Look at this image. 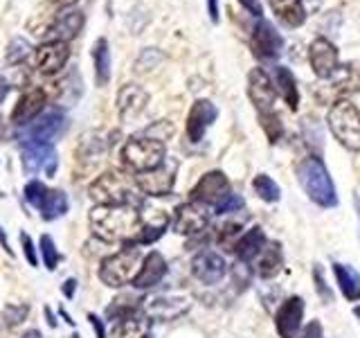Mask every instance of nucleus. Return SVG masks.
I'll use <instances>...</instances> for the list:
<instances>
[{
	"label": "nucleus",
	"instance_id": "obj_39",
	"mask_svg": "<svg viewBox=\"0 0 360 338\" xmlns=\"http://www.w3.org/2000/svg\"><path fill=\"white\" fill-rule=\"evenodd\" d=\"M41 253H43L45 266H48L50 270H54L56 264H59V253H56V246L52 242V237H48V234L41 237Z\"/></svg>",
	"mask_w": 360,
	"mask_h": 338
},
{
	"label": "nucleus",
	"instance_id": "obj_1",
	"mask_svg": "<svg viewBox=\"0 0 360 338\" xmlns=\"http://www.w3.org/2000/svg\"><path fill=\"white\" fill-rule=\"evenodd\" d=\"M90 228L104 242L135 239L142 219L133 206H97L90 212Z\"/></svg>",
	"mask_w": 360,
	"mask_h": 338
},
{
	"label": "nucleus",
	"instance_id": "obj_37",
	"mask_svg": "<svg viewBox=\"0 0 360 338\" xmlns=\"http://www.w3.org/2000/svg\"><path fill=\"white\" fill-rule=\"evenodd\" d=\"M162 61V54L158 48H146L142 50L140 59L135 61V73H144V70H151V68H155L158 63Z\"/></svg>",
	"mask_w": 360,
	"mask_h": 338
},
{
	"label": "nucleus",
	"instance_id": "obj_47",
	"mask_svg": "<svg viewBox=\"0 0 360 338\" xmlns=\"http://www.w3.org/2000/svg\"><path fill=\"white\" fill-rule=\"evenodd\" d=\"M207 11L212 23H219V0H207Z\"/></svg>",
	"mask_w": 360,
	"mask_h": 338
},
{
	"label": "nucleus",
	"instance_id": "obj_38",
	"mask_svg": "<svg viewBox=\"0 0 360 338\" xmlns=\"http://www.w3.org/2000/svg\"><path fill=\"white\" fill-rule=\"evenodd\" d=\"M30 50H32V45L25 39H14L7 45V61L9 63H20L30 54Z\"/></svg>",
	"mask_w": 360,
	"mask_h": 338
},
{
	"label": "nucleus",
	"instance_id": "obj_8",
	"mask_svg": "<svg viewBox=\"0 0 360 338\" xmlns=\"http://www.w3.org/2000/svg\"><path fill=\"white\" fill-rule=\"evenodd\" d=\"M20 158H22V169L27 174L45 172L48 176H54L56 172V151L50 142H34V140L22 142Z\"/></svg>",
	"mask_w": 360,
	"mask_h": 338
},
{
	"label": "nucleus",
	"instance_id": "obj_9",
	"mask_svg": "<svg viewBox=\"0 0 360 338\" xmlns=\"http://www.w3.org/2000/svg\"><path fill=\"white\" fill-rule=\"evenodd\" d=\"M176 180V163L165 161L160 167L151 169V172H142L135 176V185L149 196H165L172 192Z\"/></svg>",
	"mask_w": 360,
	"mask_h": 338
},
{
	"label": "nucleus",
	"instance_id": "obj_19",
	"mask_svg": "<svg viewBox=\"0 0 360 338\" xmlns=\"http://www.w3.org/2000/svg\"><path fill=\"white\" fill-rule=\"evenodd\" d=\"M302 318H304V300L300 296L288 298L275 315L277 334L281 338H295L302 327Z\"/></svg>",
	"mask_w": 360,
	"mask_h": 338
},
{
	"label": "nucleus",
	"instance_id": "obj_18",
	"mask_svg": "<svg viewBox=\"0 0 360 338\" xmlns=\"http://www.w3.org/2000/svg\"><path fill=\"white\" fill-rule=\"evenodd\" d=\"M225 194H228V178H225V174L210 172L191 189V201L202 203V206H219Z\"/></svg>",
	"mask_w": 360,
	"mask_h": 338
},
{
	"label": "nucleus",
	"instance_id": "obj_35",
	"mask_svg": "<svg viewBox=\"0 0 360 338\" xmlns=\"http://www.w3.org/2000/svg\"><path fill=\"white\" fill-rule=\"evenodd\" d=\"M241 223L239 221H230L225 223L221 232H219V244L225 248V251H236V244L241 239Z\"/></svg>",
	"mask_w": 360,
	"mask_h": 338
},
{
	"label": "nucleus",
	"instance_id": "obj_4",
	"mask_svg": "<svg viewBox=\"0 0 360 338\" xmlns=\"http://www.w3.org/2000/svg\"><path fill=\"white\" fill-rule=\"evenodd\" d=\"M329 129L349 151H360V111L349 99H338L329 111Z\"/></svg>",
	"mask_w": 360,
	"mask_h": 338
},
{
	"label": "nucleus",
	"instance_id": "obj_30",
	"mask_svg": "<svg viewBox=\"0 0 360 338\" xmlns=\"http://www.w3.org/2000/svg\"><path fill=\"white\" fill-rule=\"evenodd\" d=\"M93 61H95L97 84L106 86L110 79V50L106 39H97V43L93 45Z\"/></svg>",
	"mask_w": 360,
	"mask_h": 338
},
{
	"label": "nucleus",
	"instance_id": "obj_52",
	"mask_svg": "<svg viewBox=\"0 0 360 338\" xmlns=\"http://www.w3.org/2000/svg\"><path fill=\"white\" fill-rule=\"evenodd\" d=\"M22 338H41V334L37 330H32V332H27L25 336H22Z\"/></svg>",
	"mask_w": 360,
	"mask_h": 338
},
{
	"label": "nucleus",
	"instance_id": "obj_46",
	"mask_svg": "<svg viewBox=\"0 0 360 338\" xmlns=\"http://www.w3.org/2000/svg\"><path fill=\"white\" fill-rule=\"evenodd\" d=\"M88 320H90V325L95 327V332H97V338H106V332H104V325H101V320L97 318L95 313H90L88 315Z\"/></svg>",
	"mask_w": 360,
	"mask_h": 338
},
{
	"label": "nucleus",
	"instance_id": "obj_25",
	"mask_svg": "<svg viewBox=\"0 0 360 338\" xmlns=\"http://www.w3.org/2000/svg\"><path fill=\"white\" fill-rule=\"evenodd\" d=\"M84 27V14L79 9H63L52 23V41H65L75 39Z\"/></svg>",
	"mask_w": 360,
	"mask_h": 338
},
{
	"label": "nucleus",
	"instance_id": "obj_28",
	"mask_svg": "<svg viewBox=\"0 0 360 338\" xmlns=\"http://www.w3.org/2000/svg\"><path fill=\"white\" fill-rule=\"evenodd\" d=\"M275 90L284 97L286 104L295 111L300 104V93H297V86H295V77L284 65H277L275 68Z\"/></svg>",
	"mask_w": 360,
	"mask_h": 338
},
{
	"label": "nucleus",
	"instance_id": "obj_7",
	"mask_svg": "<svg viewBox=\"0 0 360 338\" xmlns=\"http://www.w3.org/2000/svg\"><path fill=\"white\" fill-rule=\"evenodd\" d=\"M25 201L41 212L43 219H59L68 212V199L61 189H48L41 180H30L25 185Z\"/></svg>",
	"mask_w": 360,
	"mask_h": 338
},
{
	"label": "nucleus",
	"instance_id": "obj_48",
	"mask_svg": "<svg viewBox=\"0 0 360 338\" xmlns=\"http://www.w3.org/2000/svg\"><path fill=\"white\" fill-rule=\"evenodd\" d=\"M75 291H77V280H65V284H63L65 298H72V296H75Z\"/></svg>",
	"mask_w": 360,
	"mask_h": 338
},
{
	"label": "nucleus",
	"instance_id": "obj_26",
	"mask_svg": "<svg viewBox=\"0 0 360 338\" xmlns=\"http://www.w3.org/2000/svg\"><path fill=\"white\" fill-rule=\"evenodd\" d=\"M266 248V234L262 228H250L248 230L239 244H236V255H239L241 262H252V259H257L259 255L264 253Z\"/></svg>",
	"mask_w": 360,
	"mask_h": 338
},
{
	"label": "nucleus",
	"instance_id": "obj_51",
	"mask_svg": "<svg viewBox=\"0 0 360 338\" xmlns=\"http://www.w3.org/2000/svg\"><path fill=\"white\" fill-rule=\"evenodd\" d=\"M50 3L59 5V7H70V5H75V3H77V0H50Z\"/></svg>",
	"mask_w": 360,
	"mask_h": 338
},
{
	"label": "nucleus",
	"instance_id": "obj_13",
	"mask_svg": "<svg viewBox=\"0 0 360 338\" xmlns=\"http://www.w3.org/2000/svg\"><path fill=\"white\" fill-rule=\"evenodd\" d=\"M191 273L202 284H219V282L228 273V264L225 259L214 251H200L191 259Z\"/></svg>",
	"mask_w": 360,
	"mask_h": 338
},
{
	"label": "nucleus",
	"instance_id": "obj_14",
	"mask_svg": "<svg viewBox=\"0 0 360 338\" xmlns=\"http://www.w3.org/2000/svg\"><path fill=\"white\" fill-rule=\"evenodd\" d=\"M65 122L68 120H65V115L59 108L45 111V113H41L37 120H32V124L27 127L25 135H27L30 140H34V142H50V140L59 138V135L63 133Z\"/></svg>",
	"mask_w": 360,
	"mask_h": 338
},
{
	"label": "nucleus",
	"instance_id": "obj_22",
	"mask_svg": "<svg viewBox=\"0 0 360 338\" xmlns=\"http://www.w3.org/2000/svg\"><path fill=\"white\" fill-rule=\"evenodd\" d=\"M360 90V63H345L335 70L331 77L329 93L338 99H347L349 95H354ZM335 99V101H338Z\"/></svg>",
	"mask_w": 360,
	"mask_h": 338
},
{
	"label": "nucleus",
	"instance_id": "obj_32",
	"mask_svg": "<svg viewBox=\"0 0 360 338\" xmlns=\"http://www.w3.org/2000/svg\"><path fill=\"white\" fill-rule=\"evenodd\" d=\"M135 309H138V298H133V296H120L106 309V315H108V318H115V320H127V318H131V315L135 313Z\"/></svg>",
	"mask_w": 360,
	"mask_h": 338
},
{
	"label": "nucleus",
	"instance_id": "obj_45",
	"mask_svg": "<svg viewBox=\"0 0 360 338\" xmlns=\"http://www.w3.org/2000/svg\"><path fill=\"white\" fill-rule=\"evenodd\" d=\"M239 3L250 11V14H255V16H262V3H259V0H239Z\"/></svg>",
	"mask_w": 360,
	"mask_h": 338
},
{
	"label": "nucleus",
	"instance_id": "obj_5",
	"mask_svg": "<svg viewBox=\"0 0 360 338\" xmlns=\"http://www.w3.org/2000/svg\"><path fill=\"white\" fill-rule=\"evenodd\" d=\"M167 149L165 142L153 140V138H133L124 144L122 149V161L133 172H151V169L160 167L167 161Z\"/></svg>",
	"mask_w": 360,
	"mask_h": 338
},
{
	"label": "nucleus",
	"instance_id": "obj_53",
	"mask_svg": "<svg viewBox=\"0 0 360 338\" xmlns=\"http://www.w3.org/2000/svg\"><path fill=\"white\" fill-rule=\"evenodd\" d=\"M45 313H48V323H50V325L54 327V325H56V320L52 318V311H50V309H45Z\"/></svg>",
	"mask_w": 360,
	"mask_h": 338
},
{
	"label": "nucleus",
	"instance_id": "obj_43",
	"mask_svg": "<svg viewBox=\"0 0 360 338\" xmlns=\"http://www.w3.org/2000/svg\"><path fill=\"white\" fill-rule=\"evenodd\" d=\"M20 242H22V251H25V257H27V262L32 266H37L39 264V257H37V251H34V244L27 234H20Z\"/></svg>",
	"mask_w": 360,
	"mask_h": 338
},
{
	"label": "nucleus",
	"instance_id": "obj_3",
	"mask_svg": "<svg viewBox=\"0 0 360 338\" xmlns=\"http://www.w3.org/2000/svg\"><path fill=\"white\" fill-rule=\"evenodd\" d=\"M142 253L140 248L135 246H127L124 251L115 253L106 257L104 262L99 266V280L104 282L106 287H124L129 282L135 280V275L140 273V266H142Z\"/></svg>",
	"mask_w": 360,
	"mask_h": 338
},
{
	"label": "nucleus",
	"instance_id": "obj_31",
	"mask_svg": "<svg viewBox=\"0 0 360 338\" xmlns=\"http://www.w3.org/2000/svg\"><path fill=\"white\" fill-rule=\"evenodd\" d=\"M112 338H146V320L138 318V315L120 320L115 332H112Z\"/></svg>",
	"mask_w": 360,
	"mask_h": 338
},
{
	"label": "nucleus",
	"instance_id": "obj_20",
	"mask_svg": "<svg viewBox=\"0 0 360 338\" xmlns=\"http://www.w3.org/2000/svg\"><path fill=\"white\" fill-rule=\"evenodd\" d=\"M219 111L217 106L212 104L210 99H198L194 106L189 111V118H187V135L191 142H200L205 131L212 127V122L217 120Z\"/></svg>",
	"mask_w": 360,
	"mask_h": 338
},
{
	"label": "nucleus",
	"instance_id": "obj_55",
	"mask_svg": "<svg viewBox=\"0 0 360 338\" xmlns=\"http://www.w3.org/2000/svg\"><path fill=\"white\" fill-rule=\"evenodd\" d=\"M356 315H358V318H360V307H356Z\"/></svg>",
	"mask_w": 360,
	"mask_h": 338
},
{
	"label": "nucleus",
	"instance_id": "obj_16",
	"mask_svg": "<svg viewBox=\"0 0 360 338\" xmlns=\"http://www.w3.org/2000/svg\"><path fill=\"white\" fill-rule=\"evenodd\" d=\"M248 93H250L252 104L257 106L259 113H270L275 106V97L277 90L270 82V77L262 70V68H255V70L248 75Z\"/></svg>",
	"mask_w": 360,
	"mask_h": 338
},
{
	"label": "nucleus",
	"instance_id": "obj_44",
	"mask_svg": "<svg viewBox=\"0 0 360 338\" xmlns=\"http://www.w3.org/2000/svg\"><path fill=\"white\" fill-rule=\"evenodd\" d=\"M302 338H324L320 323H318V320H313V323H311V325L307 327V330H304Z\"/></svg>",
	"mask_w": 360,
	"mask_h": 338
},
{
	"label": "nucleus",
	"instance_id": "obj_33",
	"mask_svg": "<svg viewBox=\"0 0 360 338\" xmlns=\"http://www.w3.org/2000/svg\"><path fill=\"white\" fill-rule=\"evenodd\" d=\"M252 187H255V192H257V196H259V199H264L266 203H275V201H279V185H277L270 176L259 174V176L252 180Z\"/></svg>",
	"mask_w": 360,
	"mask_h": 338
},
{
	"label": "nucleus",
	"instance_id": "obj_23",
	"mask_svg": "<svg viewBox=\"0 0 360 338\" xmlns=\"http://www.w3.org/2000/svg\"><path fill=\"white\" fill-rule=\"evenodd\" d=\"M165 273H167L165 257L158 251H153V253H149L144 257V262L140 266V273L135 275V280L131 282V284L135 289H151V287L158 284V282H162Z\"/></svg>",
	"mask_w": 360,
	"mask_h": 338
},
{
	"label": "nucleus",
	"instance_id": "obj_42",
	"mask_svg": "<svg viewBox=\"0 0 360 338\" xmlns=\"http://www.w3.org/2000/svg\"><path fill=\"white\" fill-rule=\"evenodd\" d=\"M313 277H315V289H318V293L322 296V300H324V302H331V300H333V293H331L329 289H326L324 280H322V268H320V266H315Z\"/></svg>",
	"mask_w": 360,
	"mask_h": 338
},
{
	"label": "nucleus",
	"instance_id": "obj_11",
	"mask_svg": "<svg viewBox=\"0 0 360 338\" xmlns=\"http://www.w3.org/2000/svg\"><path fill=\"white\" fill-rule=\"evenodd\" d=\"M281 48H284V39H281V34L270 25L268 20L259 18L255 23V30H252V52H255V56H259L262 61H273L281 54Z\"/></svg>",
	"mask_w": 360,
	"mask_h": 338
},
{
	"label": "nucleus",
	"instance_id": "obj_12",
	"mask_svg": "<svg viewBox=\"0 0 360 338\" xmlns=\"http://www.w3.org/2000/svg\"><path fill=\"white\" fill-rule=\"evenodd\" d=\"M210 223V214L205 210L202 203H185V206H178L176 208V217H174V230L178 234H187V237H194L205 232Z\"/></svg>",
	"mask_w": 360,
	"mask_h": 338
},
{
	"label": "nucleus",
	"instance_id": "obj_21",
	"mask_svg": "<svg viewBox=\"0 0 360 338\" xmlns=\"http://www.w3.org/2000/svg\"><path fill=\"white\" fill-rule=\"evenodd\" d=\"M146 104H149V93H146L144 88L135 86V84L124 86L117 95V111H120V118L124 122L138 118L140 113L146 108Z\"/></svg>",
	"mask_w": 360,
	"mask_h": 338
},
{
	"label": "nucleus",
	"instance_id": "obj_24",
	"mask_svg": "<svg viewBox=\"0 0 360 338\" xmlns=\"http://www.w3.org/2000/svg\"><path fill=\"white\" fill-rule=\"evenodd\" d=\"M43 104H45V93L41 88H30L22 93V97L18 99V104L11 113V122L14 124H27L32 120L39 118V113L43 111Z\"/></svg>",
	"mask_w": 360,
	"mask_h": 338
},
{
	"label": "nucleus",
	"instance_id": "obj_49",
	"mask_svg": "<svg viewBox=\"0 0 360 338\" xmlns=\"http://www.w3.org/2000/svg\"><path fill=\"white\" fill-rule=\"evenodd\" d=\"M9 82H7V79L5 77H0V104H3V101H5V97H7V93H9Z\"/></svg>",
	"mask_w": 360,
	"mask_h": 338
},
{
	"label": "nucleus",
	"instance_id": "obj_34",
	"mask_svg": "<svg viewBox=\"0 0 360 338\" xmlns=\"http://www.w3.org/2000/svg\"><path fill=\"white\" fill-rule=\"evenodd\" d=\"M277 14L279 18L286 23V25L290 27H300L304 20H307V11H304V5H302V0H292V3L284 5V7H279L277 9Z\"/></svg>",
	"mask_w": 360,
	"mask_h": 338
},
{
	"label": "nucleus",
	"instance_id": "obj_2",
	"mask_svg": "<svg viewBox=\"0 0 360 338\" xmlns=\"http://www.w3.org/2000/svg\"><path fill=\"white\" fill-rule=\"evenodd\" d=\"M297 180L304 187V192H307V196L313 203H318L320 208H333L338 203L333 180L320 158H315V156L304 158L297 165Z\"/></svg>",
	"mask_w": 360,
	"mask_h": 338
},
{
	"label": "nucleus",
	"instance_id": "obj_10",
	"mask_svg": "<svg viewBox=\"0 0 360 338\" xmlns=\"http://www.w3.org/2000/svg\"><path fill=\"white\" fill-rule=\"evenodd\" d=\"M191 307L189 296H178V293H169V296H155L151 300H146L144 304V313L146 318L153 320H176L180 315H185Z\"/></svg>",
	"mask_w": 360,
	"mask_h": 338
},
{
	"label": "nucleus",
	"instance_id": "obj_27",
	"mask_svg": "<svg viewBox=\"0 0 360 338\" xmlns=\"http://www.w3.org/2000/svg\"><path fill=\"white\" fill-rule=\"evenodd\" d=\"M333 273H335V280L338 284H340V291L347 300H360V275L354 266L349 264H333Z\"/></svg>",
	"mask_w": 360,
	"mask_h": 338
},
{
	"label": "nucleus",
	"instance_id": "obj_15",
	"mask_svg": "<svg viewBox=\"0 0 360 338\" xmlns=\"http://www.w3.org/2000/svg\"><path fill=\"white\" fill-rule=\"evenodd\" d=\"M309 59H311V65H313V73L318 75L320 79H331L338 68H340V63H338L335 45L329 39H322V37L311 43Z\"/></svg>",
	"mask_w": 360,
	"mask_h": 338
},
{
	"label": "nucleus",
	"instance_id": "obj_17",
	"mask_svg": "<svg viewBox=\"0 0 360 338\" xmlns=\"http://www.w3.org/2000/svg\"><path fill=\"white\" fill-rule=\"evenodd\" d=\"M68 59H70V48H68L65 41H48V43H43L41 48H37V54H34L39 73L43 75L59 73L68 63Z\"/></svg>",
	"mask_w": 360,
	"mask_h": 338
},
{
	"label": "nucleus",
	"instance_id": "obj_54",
	"mask_svg": "<svg viewBox=\"0 0 360 338\" xmlns=\"http://www.w3.org/2000/svg\"><path fill=\"white\" fill-rule=\"evenodd\" d=\"M356 208H358V219H360V201L356 199Z\"/></svg>",
	"mask_w": 360,
	"mask_h": 338
},
{
	"label": "nucleus",
	"instance_id": "obj_36",
	"mask_svg": "<svg viewBox=\"0 0 360 338\" xmlns=\"http://www.w3.org/2000/svg\"><path fill=\"white\" fill-rule=\"evenodd\" d=\"M259 118H262V127H264V131L268 135V140L277 142L281 138V133H284V127H281L279 118L275 115L273 111H270V113H259Z\"/></svg>",
	"mask_w": 360,
	"mask_h": 338
},
{
	"label": "nucleus",
	"instance_id": "obj_29",
	"mask_svg": "<svg viewBox=\"0 0 360 338\" xmlns=\"http://www.w3.org/2000/svg\"><path fill=\"white\" fill-rule=\"evenodd\" d=\"M281 264H284V259H281V251L277 244H266L264 253L257 257V275L259 277H275L279 270H281Z\"/></svg>",
	"mask_w": 360,
	"mask_h": 338
},
{
	"label": "nucleus",
	"instance_id": "obj_6",
	"mask_svg": "<svg viewBox=\"0 0 360 338\" xmlns=\"http://www.w3.org/2000/svg\"><path fill=\"white\" fill-rule=\"evenodd\" d=\"M135 183L122 172H106L90 185V196L99 206H131L135 203Z\"/></svg>",
	"mask_w": 360,
	"mask_h": 338
},
{
	"label": "nucleus",
	"instance_id": "obj_50",
	"mask_svg": "<svg viewBox=\"0 0 360 338\" xmlns=\"http://www.w3.org/2000/svg\"><path fill=\"white\" fill-rule=\"evenodd\" d=\"M0 242H3V248H5V251L11 255V246H9V242H7V234H5V230H3V228H0Z\"/></svg>",
	"mask_w": 360,
	"mask_h": 338
},
{
	"label": "nucleus",
	"instance_id": "obj_41",
	"mask_svg": "<svg viewBox=\"0 0 360 338\" xmlns=\"http://www.w3.org/2000/svg\"><path fill=\"white\" fill-rule=\"evenodd\" d=\"M27 307H25V304H20V307H7L5 309V320H7V325H11V327H14V325H20L22 320H25L27 318Z\"/></svg>",
	"mask_w": 360,
	"mask_h": 338
},
{
	"label": "nucleus",
	"instance_id": "obj_40",
	"mask_svg": "<svg viewBox=\"0 0 360 338\" xmlns=\"http://www.w3.org/2000/svg\"><path fill=\"white\" fill-rule=\"evenodd\" d=\"M243 208V199L239 194H225L221 203L217 206L219 214H230V212H239Z\"/></svg>",
	"mask_w": 360,
	"mask_h": 338
}]
</instances>
